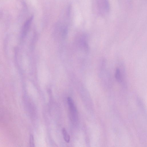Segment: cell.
Returning a JSON list of instances; mask_svg holds the SVG:
<instances>
[{
	"label": "cell",
	"instance_id": "cell-1",
	"mask_svg": "<svg viewBox=\"0 0 147 147\" xmlns=\"http://www.w3.org/2000/svg\"><path fill=\"white\" fill-rule=\"evenodd\" d=\"M96 8L100 14L105 15L109 11L110 5L108 0H96Z\"/></svg>",
	"mask_w": 147,
	"mask_h": 147
},
{
	"label": "cell",
	"instance_id": "cell-2",
	"mask_svg": "<svg viewBox=\"0 0 147 147\" xmlns=\"http://www.w3.org/2000/svg\"><path fill=\"white\" fill-rule=\"evenodd\" d=\"M67 101L69 107V115L71 120L73 122H76L77 120V113L73 100L71 97H68Z\"/></svg>",
	"mask_w": 147,
	"mask_h": 147
},
{
	"label": "cell",
	"instance_id": "cell-3",
	"mask_svg": "<svg viewBox=\"0 0 147 147\" xmlns=\"http://www.w3.org/2000/svg\"><path fill=\"white\" fill-rule=\"evenodd\" d=\"M34 18L33 16L30 17L26 22L23 26L22 32V36L24 37L26 34Z\"/></svg>",
	"mask_w": 147,
	"mask_h": 147
},
{
	"label": "cell",
	"instance_id": "cell-4",
	"mask_svg": "<svg viewBox=\"0 0 147 147\" xmlns=\"http://www.w3.org/2000/svg\"><path fill=\"white\" fill-rule=\"evenodd\" d=\"M115 76L117 81L121 83L122 82V78L121 74L120 69L117 68L115 70Z\"/></svg>",
	"mask_w": 147,
	"mask_h": 147
},
{
	"label": "cell",
	"instance_id": "cell-5",
	"mask_svg": "<svg viewBox=\"0 0 147 147\" xmlns=\"http://www.w3.org/2000/svg\"><path fill=\"white\" fill-rule=\"evenodd\" d=\"M62 131L65 141L67 143H69L70 140V137L67 133L65 129L63 128Z\"/></svg>",
	"mask_w": 147,
	"mask_h": 147
},
{
	"label": "cell",
	"instance_id": "cell-6",
	"mask_svg": "<svg viewBox=\"0 0 147 147\" xmlns=\"http://www.w3.org/2000/svg\"><path fill=\"white\" fill-rule=\"evenodd\" d=\"M30 147H34V137L33 135L31 134L30 138Z\"/></svg>",
	"mask_w": 147,
	"mask_h": 147
}]
</instances>
